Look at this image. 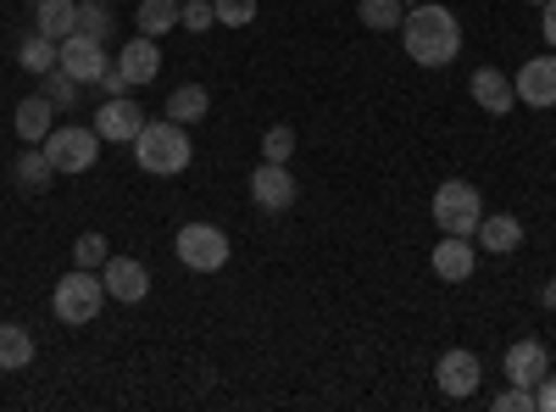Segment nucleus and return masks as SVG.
I'll list each match as a JSON object with an SVG mask.
<instances>
[{
  "mask_svg": "<svg viewBox=\"0 0 556 412\" xmlns=\"http://www.w3.org/2000/svg\"><path fill=\"white\" fill-rule=\"evenodd\" d=\"M34 362V335L23 324H0V374H23Z\"/></svg>",
  "mask_w": 556,
  "mask_h": 412,
  "instance_id": "obj_23",
  "label": "nucleus"
},
{
  "mask_svg": "<svg viewBox=\"0 0 556 412\" xmlns=\"http://www.w3.org/2000/svg\"><path fill=\"white\" fill-rule=\"evenodd\" d=\"M212 12L223 28H251L256 23V0H212Z\"/></svg>",
  "mask_w": 556,
  "mask_h": 412,
  "instance_id": "obj_30",
  "label": "nucleus"
},
{
  "mask_svg": "<svg viewBox=\"0 0 556 412\" xmlns=\"http://www.w3.org/2000/svg\"><path fill=\"white\" fill-rule=\"evenodd\" d=\"M78 89H84V84H78L67 67H51V73H45V96H51L56 107H78Z\"/></svg>",
  "mask_w": 556,
  "mask_h": 412,
  "instance_id": "obj_29",
  "label": "nucleus"
},
{
  "mask_svg": "<svg viewBox=\"0 0 556 412\" xmlns=\"http://www.w3.org/2000/svg\"><path fill=\"white\" fill-rule=\"evenodd\" d=\"M513 89H518V101L523 107H556V51H540V57H529L523 67H518V78H513Z\"/></svg>",
  "mask_w": 556,
  "mask_h": 412,
  "instance_id": "obj_9",
  "label": "nucleus"
},
{
  "mask_svg": "<svg viewBox=\"0 0 556 412\" xmlns=\"http://www.w3.org/2000/svg\"><path fill=\"white\" fill-rule=\"evenodd\" d=\"M56 101L51 96H28V101H17V112H12V128H17V140L23 146H45V134L56 128Z\"/></svg>",
  "mask_w": 556,
  "mask_h": 412,
  "instance_id": "obj_14",
  "label": "nucleus"
},
{
  "mask_svg": "<svg viewBox=\"0 0 556 412\" xmlns=\"http://www.w3.org/2000/svg\"><path fill=\"white\" fill-rule=\"evenodd\" d=\"M540 34H545V45L556 51V0H545V7H540Z\"/></svg>",
  "mask_w": 556,
  "mask_h": 412,
  "instance_id": "obj_34",
  "label": "nucleus"
},
{
  "mask_svg": "<svg viewBox=\"0 0 556 412\" xmlns=\"http://www.w3.org/2000/svg\"><path fill=\"white\" fill-rule=\"evenodd\" d=\"M34 7H39V0H34Z\"/></svg>",
  "mask_w": 556,
  "mask_h": 412,
  "instance_id": "obj_39",
  "label": "nucleus"
},
{
  "mask_svg": "<svg viewBox=\"0 0 556 412\" xmlns=\"http://www.w3.org/2000/svg\"><path fill=\"white\" fill-rule=\"evenodd\" d=\"M101 301H106V279L96 267H73L56 279V296H51V312H56V324L67 329H84V324H96L101 317Z\"/></svg>",
  "mask_w": 556,
  "mask_h": 412,
  "instance_id": "obj_3",
  "label": "nucleus"
},
{
  "mask_svg": "<svg viewBox=\"0 0 556 412\" xmlns=\"http://www.w3.org/2000/svg\"><path fill=\"white\" fill-rule=\"evenodd\" d=\"M401 45L417 67H451L462 51V23H456V12L434 7V0H417L401 17Z\"/></svg>",
  "mask_w": 556,
  "mask_h": 412,
  "instance_id": "obj_1",
  "label": "nucleus"
},
{
  "mask_svg": "<svg viewBox=\"0 0 556 412\" xmlns=\"http://www.w3.org/2000/svg\"><path fill=\"white\" fill-rule=\"evenodd\" d=\"M146 128V107L139 101H128V96H106L101 107H96V134L106 146H134V134Z\"/></svg>",
  "mask_w": 556,
  "mask_h": 412,
  "instance_id": "obj_7",
  "label": "nucleus"
},
{
  "mask_svg": "<svg viewBox=\"0 0 556 412\" xmlns=\"http://www.w3.org/2000/svg\"><path fill=\"white\" fill-rule=\"evenodd\" d=\"M17 67L34 73V78H45L51 67H62V45H56V39H45V34H28V39L17 45Z\"/></svg>",
  "mask_w": 556,
  "mask_h": 412,
  "instance_id": "obj_21",
  "label": "nucleus"
},
{
  "mask_svg": "<svg viewBox=\"0 0 556 412\" xmlns=\"http://www.w3.org/2000/svg\"><path fill=\"white\" fill-rule=\"evenodd\" d=\"M62 67H67L78 84H101V73L112 67V62H106V39L67 34V39H62Z\"/></svg>",
  "mask_w": 556,
  "mask_h": 412,
  "instance_id": "obj_11",
  "label": "nucleus"
},
{
  "mask_svg": "<svg viewBox=\"0 0 556 412\" xmlns=\"http://www.w3.org/2000/svg\"><path fill=\"white\" fill-rule=\"evenodd\" d=\"M178 7H184V0H139V12H134L139 34H151V39H162L167 28H178Z\"/></svg>",
  "mask_w": 556,
  "mask_h": 412,
  "instance_id": "obj_24",
  "label": "nucleus"
},
{
  "mask_svg": "<svg viewBox=\"0 0 556 412\" xmlns=\"http://www.w3.org/2000/svg\"><path fill=\"white\" fill-rule=\"evenodd\" d=\"M540 307H545V312H556V279H545V285H540Z\"/></svg>",
  "mask_w": 556,
  "mask_h": 412,
  "instance_id": "obj_36",
  "label": "nucleus"
},
{
  "mask_svg": "<svg viewBox=\"0 0 556 412\" xmlns=\"http://www.w3.org/2000/svg\"><path fill=\"white\" fill-rule=\"evenodd\" d=\"M190 157H195V146H190V128L173 123V117L146 123V128L134 134V162L146 167L151 178H178L184 167H190Z\"/></svg>",
  "mask_w": 556,
  "mask_h": 412,
  "instance_id": "obj_2",
  "label": "nucleus"
},
{
  "mask_svg": "<svg viewBox=\"0 0 556 412\" xmlns=\"http://www.w3.org/2000/svg\"><path fill=\"white\" fill-rule=\"evenodd\" d=\"M529 7H545V0H529Z\"/></svg>",
  "mask_w": 556,
  "mask_h": 412,
  "instance_id": "obj_37",
  "label": "nucleus"
},
{
  "mask_svg": "<svg viewBox=\"0 0 556 412\" xmlns=\"http://www.w3.org/2000/svg\"><path fill=\"white\" fill-rule=\"evenodd\" d=\"M295 157V128L290 123H273L262 134V162H290Z\"/></svg>",
  "mask_w": 556,
  "mask_h": 412,
  "instance_id": "obj_28",
  "label": "nucleus"
},
{
  "mask_svg": "<svg viewBox=\"0 0 556 412\" xmlns=\"http://www.w3.org/2000/svg\"><path fill=\"white\" fill-rule=\"evenodd\" d=\"M101 279H106V296L112 301H128V307L151 296V273H146V262H139V257H106Z\"/></svg>",
  "mask_w": 556,
  "mask_h": 412,
  "instance_id": "obj_12",
  "label": "nucleus"
},
{
  "mask_svg": "<svg viewBox=\"0 0 556 412\" xmlns=\"http://www.w3.org/2000/svg\"><path fill=\"white\" fill-rule=\"evenodd\" d=\"M206 112H212L206 84H178L173 96H167V117H173V123H184V128H190V123H201Z\"/></svg>",
  "mask_w": 556,
  "mask_h": 412,
  "instance_id": "obj_22",
  "label": "nucleus"
},
{
  "mask_svg": "<svg viewBox=\"0 0 556 412\" xmlns=\"http://www.w3.org/2000/svg\"><path fill=\"white\" fill-rule=\"evenodd\" d=\"M356 17L374 28V34H390V28H401V17H406V7L401 0H362L356 7Z\"/></svg>",
  "mask_w": 556,
  "mask_h": 412,
  "instance_id": "obj_25",
  "label": "nucleus"
},
{
  "mask_svg": "<svg viewBox=\"0 0 556 412\" xmlns=\"http://www.w3.org/2000/svg\"><path fill=\"white\" fill-rule=\"evenodd\" d=\"M212 23H217L212 0H184V7H178V28H190V34H206Z\"/></svg>",
  "mask_w": 556,
  "mask_h": 412,
  "instance_id": "obj_31",
  "label": "nucleus"
},
{
  "mask_svg": "<svg viewBox=\"0 0 556 412\" xmlns=\"http://www.w3.org/2000/svg\"><path fill=\"white\" fill-rule=\"evenodd\" d=\"M34 34H45V39H67V34H78V0H39L34 7Z\"/></svg>",
  "mask_w": 556,
  "mask_h": 412,
  "instance_id": "obj_19",
  "label": "nucleus"
},
{
  "mask_svg": "<svg viewBox=\"0 0 556 412\" xmlns=\"http://www.w3.org/2000/svg\"><path fill=\"white\" fill-rule=\"evenodd\" d=\"M551 374V351L540 346V340H518L513 351H506V385H540Z\"/></svg>",
  "mask_w": 556,
  "mask_h": 412,
  "instance_id": "obj_17",
  "label": "nucleus"
},
{
  "mask_svg": "<svg viewBox=\"0 0 556 412\" xmlns=\"http://www.w3.org/2000/svg\"><path fill=\"white\" fill-rule=\"evenodd\" d=\"M117 67H123L128 89H139V84H156V73H162V51H156V39H151V34H134V39L123 45Z\"/></svg>",
  "mask_w": 556,
  "mask_h": 412,
  "instance_id": "obj_15",
  "label": "nucleus"
},
{
  "mask_svg": "<svg viewBox=\"0 0 556 412\" xmlns=\"http://www.w3.org/2000/svg\"><path fill=\"white\" fill-rule=\"evenodd\" d=\"M173 246H178V262L195 267V273H223L228 267V251H235L217 223H184Z\"/></svg>",
  "mask_w": 556,
  "mask_h": 412,
  "instance_id": "obj_5",
  "label": "nucleus"
},
{
  "mask_svg": "<svg viewBox=\"0 0 556 412\" xmlns=\"http://www.w3.org/2000/svg\"><path fill=\"white\" fill-rule=\"evenodd\" d=\"M434 279L440 285H468L473 279V262H479V251H473V240L468 235H445L440 246H434Z\"/></svg>",
  "mask_w": 556,
  "mask_h": 412,
  "instance_id": "obj_13",
  "label": "nucleus"
},
{
  "mask_svg": "<svg viewBox=\"0 0 556 412\" xmlns=\"http://www.w3.org/2000/svg\"><path fill=\"white\" fill-rule=\"evenodd\" d=\"M101 89H106V96H123V89H128V78H123V67H117V62L101 73Z\"/></svg>",
  "mask_w": 556,
  "mask_h": 412,
  "instance_id": "obj_35",
  "label": "nucleus"
},
{
  "mask_svg": "<svg viewBox=\"0 0 556 412\" xmlns=\"http://www.w3.org/2000/svg\"><path fill=\"white\" fill-rule=\"evenodd\" d=\"M401 7H417V0H401Z\"/></svg>",
  "mask_w": 556,
  "mask_h": 412,
  "instance_id": "obj_38",
  "label": "nucleus"
},
{
  "mask_svg": "<svg viewBox=\"0 0 556 412\" xmlns=\"http://www.w3.org/2000/svg\"><path fill=\"white\" fill-rule=\"evenodd\" d=\"M534 407H540V412H556V374H545V379L534 385Z\"/></svg>",
  "mask_w": 556,
  "mask_h": 412,
  "instance_id": "obj_33",
  "label": "nucleus"
},
{
  "mask_svg": "<svg viewBox=\"0 0 556 412\" xmlns=\"http://www.w3.org/2000/svg\"><path fill=\"white\" fill-rule=\"evenodd\" d=\"M78 34L112 39V7H106V0H78Z\"/></svg>",
  "mask_w": 556,
  "mask_h": 412,
  "instance_id": "obj_27",
  "label": "nucleus"
},
{
  "mask_svg": "<svg viewBox=\"0 0 556 412\" xmlns=\"http://www.w3.org/2000/svg\"><path fill=\"white\" fill-rule=\"evenodd\" d=\"M45 157H51L56 173L78 178V173H89L101 162V134L96 128H51L45 134Z\"/></svg>",
  "mask_w": 556,
  "mask_h": 412,
  "instance_id": "obj_6",
  "label": "nucleus"
},
{
  "mask_svg": "<svg viewBox=\"0 0 556 412\" xmlns=\"http://www.w3.org/2000/svg\"><path fill=\"white\" fill-rule=\"evenodd\" d=\"M479 374H484V369H479V357H473L468 346H451V351L434 362V385H440L451 401H468V396L479 390Z\"/></svg>",
  "mask_w": 556,
  "mask_h": 412,
  "instance_id": "obj_8",
  "label": "nucleus"
},
{
  "mask_svg": "<svg viewBox=\"0 0 556 412\" xmlns=\"http://www.w3.org/2000/svg\"><path fill=\"white\" fill-rule=\"evenodd\" d=\"M468 89H473V101H479L490 117H506V112L518 107V89H513V78H506L501 67H479Z\"/></svg>",
  "mask_w": 556,
  "mask_h": 412,
  "instance_id": "obj_16",
  "label": "nucleus"
},
{
  "mask_svg": "<svg viewBox=\"0 0 556 412\" xmlns=\"http://www.w3.org/2000/svg\"><path fill=\"white\" fill-rule=\"evenodd\" d=\"M495 412H534V390L529 385H506L495 396Z\"/></svg>",
  "mask_w": 556,
  "mask_h": 412,
  "instance_id": "obj_32",
  "label": "nucleus"
},
{
  "mask_svg": "<svg viewBox=\"0 0 556 412\" xmlns=\"http://www.w3.org/2000/svg\"><path fill=\"white\" fill-rule=\"evenodd\" d=\"M12 178H17V190H23V196H45V190H51L56 167H51V157H45V146H39V151H17Z\"/></svg>",
  "mask_w": 556,
  "mask_h": 412,
  "instance_id": "obj_20",
  "label": "nucleus"
},
{
  "mask_svg": "<svg viewBox=\"0 0 556 412\" xmlns=\"http://www.w3.org/2000/svg\"><path fill=\"white\" fill-rule=\"evenodd\" d=\"M106 257H112V240L101 235V228H89V235H78L73 240V267H106Z\"/></svg>",
  "mask_w": 556,
  "mask_h": 412,
  "instance_id": "obj_26",
  "label": "nucleus"
},
{
  "mask_svg": "<svg viewBox=\"0 0 556 412\" xmlns=\"http://www.w3.org/2000/svg\"><path fill=\"white\" fill-rule=\"evenodd\" d=\"M473 240L490 251V257H513L518 246H523V223L513 217V212H495V217H479V228H473Z\"/></svg>",
  "mask_w": 556,
  "mask_h": 412,
  "instance_id": "obj_18",
  "label": "nucleus"
},
{
  "mask_svg": "<svg viewBox=\"0 0 556 412\" xmlns=\"http://www.w3.org/2000/svg\"><path fill=\"white\" fill-rule=\"evenodd\" d=\"M479 217H484V196L468 185V178H445V185L434 190V223H440V235H468L473 240Z\"/></svg>",
  "mask_w": 556,
  "mask_h": 412,
  "instance_id": "obj_4",
  "label": "nucleus"
},
{
  "mask_svg": "<svg viewBox=\"0 0 556 412\" xmlns=\"http://www.w3.org/2000/svg\"><path fill=\"white\" fill-rule=\"evenodd\" d=\"M251 196H256V207L262 212H290L295 207V178H290V162H262L256 173H251Z\"/></svg>",
  "mask_w": 556,
  "mask_h": 412,
  "instance_id": "obj_10",
  "label": "nucleus"
}]
</instances>
